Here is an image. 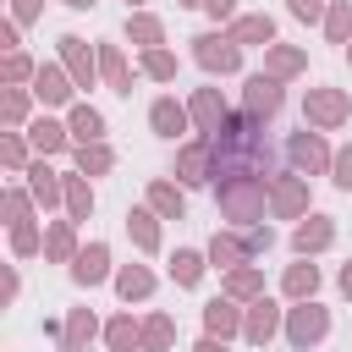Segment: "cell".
I'll return each mask as SVG.
<instances>
[{
  "instance_id": "obj_11",
  "label": "cell",
  "mask_w": 352,
  "mask_h": 352,
  "mask_svg": "<svg viewBox=\"0 0 352 352\" xmlns=\"http://www.w3.org/2000/svg\"><path fill=\"white\" fill-rule=\"evenodd\" d=\"M187 110H192V132H204V138H214V132L231 121V104L220 99V88H198Z\"/></svg>"
},
{
  "instance_id": "obj_20",
  "label": "cell",
  "mask_w": 352,
  "mask_h": 352,
  "mask_svg": "<svg viewBox=\"0 0 352 352\" xmlns=\"http://www.w3.org/2000/svg\"><path fill=\"white\" fill-rule=\"evenodd\" d=\"M253 253H248V236L242 231H214L209 236V264L214 270H236V264H248Z\"/></svg>"
},
{
  "instance_id": "obj_5",
  "label": "cell",
  "mask_w": 352,
  "mask_h": 352,
  "mask_svg": "<svg viewBox=\"0 0 352 352\" xmlns=\"http://www.w3.org/2000/svg\"><path fill=\"white\" fill-rule=\"evenodd\" d=\"M192 60H198L204 72H214V77H231V72L242 66V44H236L231 33H198V38H192Z\"/></svg>"
},
{
  "instance_id": "obj_36",
  "label": "cell",
  "mask_w": 352,
  "mask_h": 352,
  "mask_svg": "<svg viewBox=\"0 0 352 352\" xmlns=\"http://www.w3.org/2000/svg\"><path fill=\"white\" fill-rule=\"evenodd\" d=\"M176 341V319L170 314H148L143 319V352H170Z\"/></svg>"
},
{
  "instance_id": "obj_6",
  "label": "cell",
  "mask_w": 352,
  "mask_h": 352,
  "mask_svg": "<svg viewBox=\"0 0 352 352\" xmlns=\"http://www.w3.org/2000/svg\"><path fill=\"white\" fill-rule=\"evenodd\" d=\"M176 176L187 182V187H204V182H214L220 176V160H214V138H192V143H182L176 148Z\"/></svg>"
},
{
  "instance_id": "obj_40",
  "label": "cell",
  "mask_w": 352,
  "mask_h": 352,
  "mask_svg": "<svg viewBox=\"0 0 352 352\" xmlns=\"http://www.w3.org/2000/svg\"><path fill=\"white\" fill-rule=\"evenodd\" d=\"M324 38H330V44H352V0H330V11H324Z\"/></svg>"
},
{
  "instance_id": "obj_28",
  "label": "cell",
  "mask_w": 352,
  "mask_h": 352,
  "mask_svg": "<svg viewBox=\"0 0 352 352\" xmlns=\"http://www.w3.org/2000/svg\"><path fill=\"white\" fill-rule=\"evenodd\" d=\"M99 77H104L116 94H132V72H126V55H121V44H99Z\"/></svg>"
},
{
  "instance_id": "obj_55",
  "label": "cell",
  "mask_w": 352,
  "mask_h": 352,
  "mask_svg": "<svg viewBox=\"0 0 352 352\" xmlns=\"http://www.w3.org/2000/svg\"><path fill=\"white\" fill-rule=\"evenodd\" d=\"M126 6H132V11H138V6H143V0H126Z\"/></svg>"
},
{
  "instance_id": "obj_16",
  "label": "cell",
  "mask_w": 352,
  "mask_h": 352,
  "mask_svg": "<svg viewBox=\"0 0 352 352\" xmlns=\"http://www.w3.org/2000/svg\"><path fill=\"white\" fill-rule=\"evenodd\" d=\"M148 126H154L160 138H170V143H176V138L192 126V110H187V104H176V99L165 94V99H154V104H148Z\"/></svg>"
},
{
  "instance_id": "obj_31",
  "label": "cell",
  "mask_w": 352,
  "mask_h": 352,
  "mask_svg": "<svg viewBox=\"0 0 352 352\" xmlns=\"http://www.w3.org/2000/svg\"><path fill=\"white\" fill-rule=\"evenodd\" d=\"M28 138H33V148H38V154H60V148L72 143V126H60V121L38 116V121L28 126Z\"/></svg>"
},
{
  "instance_id": "obj_33",
  "label": "cell",
  "mask_w": 352,
  "mask_h": 352,
  "mask_svg": "<svg viewBox=\"0 0 352 352\" xmlns=\"http://www.w3.org/2000/svg\"><path fill=\"white\" fill-rule=\"evenodd\" d=\"M104 341H110V352H132V346H143V324L132 314H116L104 324Z\"/></svg>"
},
{
  "instance_id": "obj_10",
  "label": "cell",
  "mask_w": 352,
  "mask_h": 352,
  "mask_svg": "<svg viewBox=\"0 0 352 352\" xmlns=\"http://www.w3.org/2000/svg\"><path fill=\"white\" fill-rule=\"evenodd\" d=\"M55 44H60V66L72 72V82H77V88H94V77H99V50H88V38H77V33H60Z\"/></svg>"
},
{
  "instance_id": "obj_21",
  "label": "cell",
  "mask_w": 352,
  "mask_h": 352,
  "mask_svg": "<svg viewBox=\"0 0 352 352\" xmlns=\"http://www.w3.org/2000/svg\"><path fill=\"white\" fill-rule=\"evenodd\" d=\"M104 275H110V248H104V242H88V248L72 258V280H77V286H99Z\"/></svg>"
},
{
  "instance_id": "obj_14",
  "label": "cell",
  "mask_w": 352,
  "mask_h": 352,
  "mask_svg": "<svg viewBox=\"0 0 352 352\" xmlns=\"http://www.w3.org/2000/svg\"><path fill=\"white\" fill-rule=\"evenodd\" d=\"M72 72L66 66H55V60H44L38 72H33V99H44V104H72Z\"/></svg>"
},
{
  "instance_id": "obj_49",
  "label": "cell",
  "mask_w": 352,
  "mask_h": 352,
  "mask_svg": "<svg viewBox=\"0 0 352 352\" xmlns=\"http://www.w3.org/2000/svg\"><path fill=\"white\" fill-rule=\"evenodd\" d=\"M204 11H209L214 22H231V16H236V0H204Z\"/></svg>"
},
{
  "instance_id": "obj_53",
  "label": "cell",
  "mask_w": 352,
  "mask_h": 352,
  "mask_svg": "<svg viewBox=\"0 0 352 352\" xmlns=\"http://www.w3.org/2000/svg\"><path fill=\"white\" fill-rule=\"evenodd\" d=\"M66 6H77V11H88V6H94V0H66Z\"/></svg>"
},
{
  "instance_id": "obj_44",
  "label": "cell",
  "mask_w": 352,
  "mask_h": 352,
  "mask_svg": "<svg viewBox=\"0 0 352 352\" xmlns=\"http://www.w3.org/2000/svg\"><path fill=\"white\" fill-rule=\"evenodd\" d=\"M38 198L33 192H22V187H6V198H0V209H6V220L16 226V220H28V209H33Z\"/></svg>"
},
{
  "instance_id": "obj_13",
  "label": "cell",
  "mask_w": 352,
  "mask_h": 352,
  "mask_svg": "<svg viewBox=\"0 0 352 352\" xmlns=\"http://www.w3.org/2000/svg\"><path fill=\"white\" fill-rule=\"evenodd\" d=\"M275 330H286L280 308H275L270 297L248 302V319H242V341H253V346H270V341H275Z\"/></svg>"
},
{
  "instance_id": "obj_41",
  "label": "cell",
  "mask_w": 352,
  "mask_h": 352,
  "mask_svg": "<svg viewBox=\"0 0 352 352\" xmlns=\"http://www.w3.org/2000/svg\"><path fill=\"white\" fill-rule=\"evenodd\" d=\"M143 77H154V82H176V55H170L165 44L143 50Z\"/></svg>"
},
{
  "instance_id": "obj_29",
  "label": "cell",
  "mask_w": 352,
  "mask_h": 352,
  "mask_svg": "<svg viewBox=\"0 0 352 352\" xmlns=\"http://www.w3.org/2000/svg\"><path fill=\"white\" fill-rule=\"evenodd\" d=\"M66 126H72V143H104V116L94 104H72Z\"/></svg>"
},
{
  "instance_id": "obj_54",
  "label": "cell",
  "mask_w": 352,
  "mask_h": 352,
  "mask_svg": "<svg viewBox=\"0 0 352 352\" xmlns=\"http://www.w3.org/2000/svg\"><path fill=\"white\" fill-rule=\"evenodd\" d=\"M176 6H204V0H176Z\"/></svg>"
},
{
  "instance_id": "obj_47",
  "label": "cell",
  "mask_w": 352,
  "mask_h": 352,
  "mask_svg": "<svg viewBox=\"0 0 352 352\" xmlns=\"http://www.w3.org/2000/svg\"><path fill=\"white\" fill-rule=\"evenodd\" d=\"M286 6H292V16H302V22H324V11H330L324 0H286Z\"/></svg>"
},
{
  "instance_id": "obj_34",
  "label": "cell",
  "mask_w": 352,
  "mask_h": 352,
  "mask_svg": "<svg viewBox=\"0 0 352 352\" xmlns=\"http://www.w3.org/2000/svg\"><path fill=\"white\" fill-rule=\"evenodd\" d=\"M204 264H209V253H198V248H176V258H170L176 286H198V280H204Z\"/></svg>"
},
{
  "instance_id": "obj_32",
  "label": "cell",
  "mask_w": 352,
  "mask_h": 352,
  "mask_svg": "<svg viewBox=\"0 0 352 352\" xmlns=\"http://www.w3.org/2000/svg\"><path fill=\"white\" fill-rule=\"evenodd\" d=\"M126 231L143 253H160V214L154 209H126Z\"/></svg>"
},
{
  "instance_id": "obj_48",
  "label": "cell",
  "mask_w": 352,
  "mask_h": 352,
  "mask_svg": "<svg viewBox=\"0 0 352 352\" xmlns=\"http://www.w3.org/2000/svg\"><path fill=\"white\" fill-rule=\"evenodd\" d=\"M38 11H44V0H11V22H22V28H28Z\"/></svg>"
},
{
  "instance_id": "obj_17",
  "label": "cell",
  "mask_w": 352,
  "mask_h": 352,
  "mask_svg": "<svg viewBox=\"0 0 352 352\" xmlns=\"http://www.w3.org/2000/svg\"><path fill=\"white\" fill-rule=\"evenodd\" d=\"M94 336H99V319L88 308H66V319H60V352H88Z\"/></svg>"
},
{
  "instance_id": "obj_8",
  "label": "cell",
  "mask_w": 352,
  "mask_h": 352,
  "mask_svg": "<svg viewBox=\"0 0 352 352\" xmlns=\"http://www.w3.org/2000/svg\"><path fill=\"white\" fill-rule=\"evenodd\" d=\"M286 160H292V170H302V176H319V170H330L336 148H330L319 132H292V138H286Z\"/></svg>"
},
{
  "instance_id": "obj_24",
  "label": "cell",
  "mask_w": 352,
  "mask_h": 352,
  "mask_svg": "<svg viewBox=\"0 0 352 352\" xmlns=\"http://www.w3.org/2000/svg\"><path fill=\"white\" fill-rule=\"evenodd\" d=\"M264 72L270 77H297V72H308V55L297 50V44H264Z\"/></svg>"
},
{
  "instance_id": "obj_15",
  "label": "cell",
  "mask_w": 352,
  "mask_h": 352,
  "mask_svg": "<svg viewBox=\"0 0 352 352\" xmlns=\"http://www.w3.org/2000/svg\"><path fill=\"white\" fill-rule=\"evenodd\" d=\"M242 319H248V308H236V297H214V302H204V330L220 336V341L242 336Z\"/></svg>"
},
{
  "instance_id": "obj_19",
  "label": "cell",
  "mask_w": 352,
  "mask_h": 352,
  "mask_svg": "<svg viewBox=\"0 0 352 352\" xmlns=\"http://www.w3.org/2000/svg\"><path fill=\"white\" fill-rule=\"evenodd\" d=\"M82 248H77V220H50L44 226V258H55V264H72Z\"/></svg>"
},
{
  "instance_id": "obj_56",
  "label": "cell",
  "mask_w": 352,
  "mask_h": 352,
  "mask_svg": "<svg viewBox=\"0 0 352 352\" xmlns=\"http://www.w3.org/2000/svg\"><path fill=\"white\" fill-rule=\"evenodd\" d=\"M346 60H352V44H346Z\"/></svg>"
},
{
  "instance_id": "obj_3",
  "label": "cell",
  "mask_w": 352,
  "mask_h": 352,
  "mask_svg": "<svg viewBox=\"0 0 352 352\" xmlns=\"http://www.w3.org/2000/svg\"><path fill=\"white\" fill-rule=\"evenodd\" d=\"M302 116H308V126L336 132V126H346V121H352V94H346V88H308Z\"/></svg>"
},
{
  "instance_id": "obj_52",
  "label": "cell",
  "mask_w": 352,
  "mask_h": 352,
  "mask_svg": "<svg viewBox=\"0 0 352 352\" xmlns=\"http://www.w3.org/2000/svg\"><path fill=\"white\" fill-rule=\"evenodd\" d=\"M341 292L352 297V264H341Z\"/></svg>"
},
{
  "instance_id": "obj_46",
  "label": "cell",
  "mask_w": 352,
  "mask_h": 352,
  "mask_svg": "<svg viewBox=\"0 0 352 352\" xmlns=\"http://www.w3.org/2000/svg\"><path fill=\"white\" fill-rule=\"evenodd\" d=\"M242 236H248V253H270L275 248V231L258 220V226H242Z\"/></svg>"
},
{
  "instance_id": "obj_23",
  "label": "cell",
  "mask_w": 352,
  "mask_h": 352,
  "mask_svg": "<svg viewBox=\"0 0 352 352\" xmlns=\"http://www.w3.org/2000/svg\"><path fill=\"white\" fill-rule=\"evenodd\" d=\"M236 44H275V16H264V11H248V16H231V28H226Z\"/></svg>"
},
{
  "instance_id": "obj_38",
  "label": "cell",
  "mask_w": 352,
  "mask_h": 352,
  "mask_svg": "<svg viewBox=\"0 0 352 352\" xmlns=\"http://www.w3.org/2000/svg\"><path fill=\"white\" fill-rule=\"evenodd\" d=\"M116 165V148L110 143H77V170L82 176H104Z\"/></svg>"
},
{
  "instance_id": "obj_2",
  "label": "cell",
  "mask_w": 352,
  "mask_h": 352,
  "mask_svg": "<svg viewBox=\"0 0 352 352\" xmlns=\"http://www.w3.org/2000/svg\"><path fill=\"white\" fill-rule=\"evenodd\" d=\"M214 198H220V214L231 226H258L264 204H270V176H220Z\"/></svg>"
},
{
  "instance_id": "obj_27",
  "label": "cell",
  "mask_w": 352,
  "mask_h": 352,
  "mask_svg": "<svg viewBox=\"0 0 352 352\" xmlns=\"http://www.w3.org/2000/svg\"><path fill=\"white\" fill-rule=\"evenodd\" d=\"M126 38L138 50H154V44H165V22L154 11H126Z\"/></svg>"
},
{
  "instance_id": "obj_43",
  "label": "cell",
  "mask_w": 352,
  "mask_h": 352,
  "mask_svg": "<svg viewBox=\"0 0 352 352\" xmlns=\"http://www.w3.org/2000/svg\"><path fill=\"white\" fill-rule=\"evenodd\" d=\"M33 60L22 55V50H6V60H0V82H33Z\"/></svg>"
},
{
  "instance_id": "obj_4",
  "label": "cell",
  "mask_w": 352,
  "mask_h": 352,
  "mask_svg": "<svg viewBox=\"0 0 352 352\" xmlns=\"http://www.w3.org/2000/svg\"><path fill=\"white\" fill-rule=\"evenodd\" d=\"M308 176L302 170H280V176H270V214L275 220H302L308 214Z\"/></svg>"
},
{
  "instance_id": "obj_39",
  "label": "cell",
  "mask_w": 352,
  "mask_h": 352,
  "mask_svg": "<svg viewBox=\"0 0 352 352\" xmlns=\"http://www.w3.org/2000/svg\"><path fill=\"white\" fill-rule=\"evenodd\" d=\"M66 214H72V220H88V214H94V187H88L82 170L66 176Z\"/></svg>"
},
{
  "instance_id": "obj_7",
  "label": "cell",
  "mask_w": 352,
  "mask_h": 352,
  "mask_svg": "<svg viewBox=\"0 0 352 352\" xmlns=\"http://www.w3.org/2000/svg\"><path fill=\"white\" fill-rule=\"evenodd\" d=\"M330 336V308H319L314 297L308 302H297L292 314H286V341L297 346V352H308V346H319Z\"/></svg>"
},
{
  "instance_id": "obj_35",
  "label": "cell",
  "mask_w": 352,
  "mask_h": 352,
  "mask_svg": "<svg viewBox=\"0 0 352 352\" xmlns=\"http://www.w3.org/2000/svg\"><path fill=\"white\" fill-rule=\"evenodd\" d=\"M116 292H121L126 302H143V297L154 292V270H143V264H126V270L116 275Z\"/></svg>"
},
{
  "instance_id": "obj_12",
  "label": "cell",
  "mask_w": 352,
  "mask_h": 352,
  "mask_svg": "<svg viewBox=\"0 0 352 352\" xmlns=\"http://www.w3.org/2000/svg\"><path fill=\"white\" fill-rule=\"evenodd\" d=\"M330 242H336V220H330V214H314V209H308V214L297 220V231H292V248H297L302 258L324 253Z\"/></svg>"
},
{
  "instance_id": "obj_22",
  "label": "cell",
  "mask_w": 352,
  "mask_h": 352,
  "mask_svg": "<svg viewBox=\"0 0 352 352\" xmlns=\"http://www.w3.org/2000/svg\"><path fill=\"white\" fill-rule=\"evenodd\" d=\"M148 209H154L160 220H182V214H187V192H182L176 182L154 176V182H148Z\"/></svg>"
},
{
  "instance_id": "obj_50",
  "label": "cell",
  "mask_w": 352,
  "mask_h": 352,
  "mask_svg": "<svg viewBox=\"0 0 352 352\" xmlns=\"http://www.w3.org/2000/svg\"><path fill=\"white\" fill-rule=\"evenodd\" d=\"M16 33H22V22H6V28H0V44H6V50H16V44H22Z\"/></svg>"
},
{
  "instance_id": "obj_25",
  "label": "cell",
  "mask_w": 352,
  "mask_h": 352,
  "mask_svg": "<svg viewBox=\"0 0 352 352\" xmlns=\"http://www.w3.org/2000/svg\"><path fill=\"white\" fill-rule=\"evenodd\" d=\"M226 297H236V302H258V297H264V270H258V264H236V270H226Z\"/></svg>"
},
{
  "instance_id": "obj_1",
  "label": "cell",
  "mask_w": 352,
  "mask_h": 352,
  "mask_svg": "<svg viewBox=\"0 0 352 352\" xmlns=\"http://www.w3.org/2000/svg\"><path fill=\"white\" fill-rule=\"evenodd\" d=\"M214 160H220V176H264V170H270L264 121L248 116V110H231V121L214 132ZM220 176H214V182H220Z\"/></svg>"
},
{
  "instance_id": "obj_18",
  "label": "cell",
  "mask_w": 352,
  "mask_h": 352,
  "mask_svg": "<svg viewBox=\"0 0 352 352\" xmlns=\"http://www.w3.org/2000/svg\"><path fill=\"white\" fill-rule=\"evenodd\" d=\"M28 192H33L44 209H55V204H66V176H55L44 160H33V165H28Z\"/></svg>"
},
{
  "instance_id": "obj_26",
  "label": "cell",
  "mask_w": 352,
  "mask_h": 352,
  "mask_svg": "<svg viewBox=\"0 0 352 352\" xmlns=\"http://www.w3.org/2000/svg\"><path fill=\"white\" fill-rule=\"evenodd\" d=\"M280 292L292 297V302H308L314 292H319V264H286V275H280Z\"/></svg>"
},
{
  "instance_id": "obj_45",
  "label": "cell",
  "mask_w": 352,
  "mask_h": 352,
  "mask_svg": "<svg viewBox=\"0 0 352 352\" xmlns=\"http://www.w3.org/2000/svg\"><path fill=\"white\" fill-rule=\"evenodd\" d=\"M330 182H336L341 192H352V143L336 148V160H330Z\"/></svg>"
},
{
  "instance_id": "obj_37",
  "label": "cell",
  "mask_w": 352,
  "mask_h": 352,
  "mask_svg": "<svg viewBox=\"0 0 352 352\" xmlns=\"http://www.w3.org/2000/svg\"><path fill=\"white\" fill-rule=\"evenodd\" d=\"M28 143H33V138H22L16 126H6V132H0V165H6V170H28V165H33V160H28Z\"/></svg>"
},
{
  "instance_id": "obj_42",
  "label": "cell",
  "mask_w": 352,
  "mask_h": 352,
  "mask_svg": "<svg viewBox=\"0 0 352 352\" xmlns=\"http://www.w3.org/2000/svg\"><path fill=\"white\" fill-rule=\"evenodd\" d=\"M11 253H16V258H33V253H44V231H38L33 220H16V226H11Z\"/></svg>"
},
{
  "instance_id": "obj_51",
  "label": "cell",
  "mask_w": 352,
  "mask_h": 352,
  "mask_svg": "<svg viewBox=\"0 0 352 352\" xmlns=\"http://www.w3.org/2000/svg\"><path fill=\"white\" fill-rule=\"evenodd\" d=\"M192 352H226V341H220V336H204V341H198Z\"/></svg>"
},
{
  "instance_id": "obj_30",
  "label": "cell",
  "mask_w": 352,
  "mask_h": 352,
  "mask_svg": "<svg viewBox=\"0 0 352 352\" xmlns=\"http://www.w3.org/2000/svg\"><path fill=\"white\" fill-rule=\"evenodd\" d=\"M28 110H33V88L6 82V88H0V121H6V126H22V121H28Z\"/></svg>"
},
{
  "instance_id": "obj_9",
  "label": "cell",
  "mask_w": 352,
  "mask_h": 352,
  "mask_svg": "<svg viewBox=\"0 0 352 352\" xmlns=\"http://www.w3.org/2000/svg\"><path fill=\"white\" fill-rule=\"evenodd\" d=\"M280 104H286V94H280V77H270V72H253V77L242 82V110H248V116L270 121V116H280Z\"/></svg>"
}]
</instances>
